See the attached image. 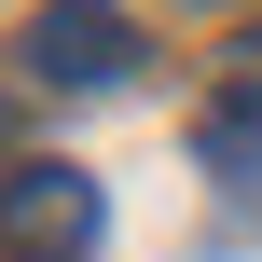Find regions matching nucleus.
<instances>
[{
	"instance_id": "obj_1",
	"label": "nucleus",
	"mask_w": 262,
	"mask_h": 262,
	"mask_svg": "<svg viewBox=\"0 0 262 262\" xmlns=\"http://www.w3.org/2000/svg\"><path fill=\"white\" fill-rule=\"evenodd\" d=\"M14 69H28V83H55V97H97V83H124V69H138V28H124V0H41V14H28V41H14Z\"/></svg>"
},
{
	"instance_id": "obj_3",
	"label": "nucleus",
	"mask_w": 262,
	"mask_h": 262,
	"mask_svg": "<svg viewBox=\"0 0 262 262\" xmlns=\"http://www.w3.org/2000/svg\"><path fill=\"white\" fill-rule=\"evenodd\" d=\"M207 152H221V166H249V152H262V28L221 55V111H207Z\"/></svg>"
},
{
	"instance_id": "obj_2",
	"label": "nucleus",
	"mask_w": 262,
	"mask_h": 262,
	"mask_svg": "<svg viewBox=\"0 0 262 262\" xmlns=\"http://www.w3.org/2000/svg\"><path fill=\"white\" fill-rule=\"evenodd\" d=\"M97 249V180L83 166H14L0 180V262H83Z\"/></svg>"
}]
</instances>
